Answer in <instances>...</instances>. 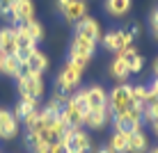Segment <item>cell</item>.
I'll return each instance as SVG.
<instances>
[{
	"label": "cell",
	"mask_w": 158,
	"mask_h": 153,
	"mask_svg": "<svg viewBox=\"0 0 158 153\" xmlns=\"http://www.w3.org/2000/svg\"><path fill=\"white\" fill-rule=\"evenodd\" d=\"M64 21H69V23H78V21H83L87 16V2L85 0H71V2L67 5V9L62 12Z\"/></svg>",
	"instance_id": "cell-15"
},
{
	"label": "cell",
	"mask_w": 158,
	"mask_h": 153,
	"mask_svg": "<svg viewBox=\"0 0 158 153\" xmlns=\"http://www.w3.org/2000/svg\"><path fill=\"white\" fill-rule=\"evenodd\" d=\"M115 57L124 59V64L128 66L131 73H140V71H142V66H144V57L140 55L138 48H133V46H128V48H124V50H119Z\"/></svg>",
	"instance_id": "cell-13"
},
{
	"label": "cell",
	"mask_w": 158,
	"mask_h": 153,
	"mask_svg": "<svg viewBox=\"0 0 158 153\" xmlns=\"http://www.w3.org/2000/svg\"><path fill=\"white\" fill-rule=\"evenodd\" d=\"M131 5H133V0H106L103 7L112 18H122V16H126L131 12Z\"/></svg>",
	"instance_id": "cell-19"
},
{
	"label": "cell",
	"mask_w": 158,
	"mask_h": 153,
	"mask_svg": "<svg viewBox=\"0 0 158 153\" xmlns=\"http://www.w3.org/2000/svg\"><path fill=\"white\" fill-rule=\"evenodd\" d=\"M0 55H16V28H0Z\"/></svg>",
	"instance_id": "cell-14"
},
{
	"label": "cell",
	"mask_w": 158,
	"mask_h": 153,
	"mask_svg": "<svg viewBox=\"0 0 158 153\" xmlns=\"http://www.w3.org/2000/svg\"><path fill=\"white\" fill-rule=\"evenodd\" d=\"M94 53H96V41L85 39V37H80V34H73L71 46H69V59H71L73 64L87 69V64L94 57Z\"/></svg>",
	"instance_id": "cell-3"
},
{
	"label": "cell",
	"mask_w": 158,
	"mask_h": 153,
	"mask_svg": "<svg viewBox=\"0 0 158 153\" xmlns=\"http://www.w3.org/2000/svg\"><path fill=\"white\" fill-rule=\"evenodd\" d=\"M83 73H85L83 66H78V64H73L71 59H67V62L62 64V69H60L57 78H55L57 89L62 91V94H73L76 89H80Z\"/></svg>",
	"instance_id": "cell-1"
},
{
	"label": "cell",
	"mask_w": 158,
	"mask_h": 153,
	"mask_svg": "<svg viewBox=\"0 0 158 153\" xmlns=\"http://www.w3.org/2000/svg\"><path fill=\"white\" fill-rule=\"evenodd\" d=\"M69 2H71V0H57L55 5H57V9H60V12H64V9H67V5H69Z\"/></svg>",
	"instance_id": "cell-31"
},
{
	"label": "cell",
	"mask_w": 158,
	"mask_h": 153,
	"mask_svg": "<svg viewBox=\"0 0 158 153\" xmlns=\"http://www.w3.org/2000/svg\"><path fill=\"white\" fill-rule=\"evenodd\" d=\"M128 137L131 130H115L108 139V149L112 153H128Z\"/></svg>",
	"instance_id": "cell-17"
},
{
	"label": "cell",
	"mask_w": 158,
	"mask_h": 153,
	"mask_svg": "<svg viewBox=\"0 0 158 153\" xmlns=\"http://www.w3.org/2000/svg\"><path fill=\"white\" fill-rule=\"evenodd\" d=\"M39 110H41V107H39ZM39 110H35V112H30V114H28V117H25V119H23V121H21V123H23V126H25V130H28V128H32V126H35V123H37V119H39Z\"/></svg>",
	"instance_id": "cell-25"
},
{
	"label": "cell",
	"mask_w": 158,
	"mask_h": 153,
	"mask_svg": "<svg viewBox=\"0 0 158 153\" xmlns=\"http://www.w3.org/2000/svg\"><path fill=\"white\" fill-rule=\"evenodd\" d=\"M0 73L7 75V78H19V75L23 73L21 62L14 55H0Z\"/></svg>",
	"instance_id": "cell-18"
},
{
	"label": "cell",
	"mask_w": 158,
	"mask_h": 153,
	"mask_svg": "<svg viewBox=\"0 0 158 153\" xmlns=\"http://www.w3.org/2000/svg\"><path fill=\"white\" fill-rule=\"evenodd\" d=\"M73 34H80V37H85V39H92V41L99 43L101 37H103V34H101V23L94 18V16H85L83 21H78V23H76Z\"/></svg>",
	"instance_id": "cell-10"
},
{
	"label": "cell",
	"mask_w": 158,
	"mask_h": 153,
	"mask_svg": "<svg viewBox=\"0 0 158 153\" xmlns=\"http://www.w3.org/2000/svg\"><path fill=\"white\" fill-rule=\"evenodd\" d=\"M133 105H138V103L133 101V85L119 83L117 87H112V89L108 91V107H110L112 114L128 112Z\"/></svg>",
	"instance_id": "cell-2"
},
{
	"label": "cell",
	"mask_w": 158,
	"mask_h": 153,
	"mask_svg": "<svg viewBox=\"0 0 158 153\" xmlns=\"http://www.w3.org/2000/svg\"><path fill=\"white\" fill-rule=\"evenodd\" d=\"M149 89H151V91H154V94L158 96V75H156V78H154V83H151V85H149Z\"/></svg>",
	"instance_id": "cell-32"
},
{
	"label": "cell",
	"mask_w": 158,
	"mask_h": 153,
	"mask_svg": "<svg viewBox=\"0 0 158 153\" xmlns=\"http://www.w3.org/2000/svg\"><path fill=\"white\" fill-rule=\"evenodd\" d=\"M67 153H73V151H67Z\"/></svg>",
	"instance_id": "cell-37"
},
{
	"label": "cell",
	"mask_w": 158,
	"mask_h": 153,
	"mask_svg": "<svg viewBox=\"0 0 158 153\" xmlns=\"http://www.w3.org/2000/svg\"><path fill=\"white\" fill-rule=\"evenodd\" d=\"M149 96V85H133V101L138 105H142Z\"/></svg>",
	"instance_id": "cell-23"
},
{
	"label": "cell",
	"mask_w": 158,
	"mask_h": 153,
	"mask_svg": "<svg viewBox=\"0 0 158 153\" xmlns=\"http://www.w3.org/2000/svg\"><path fill=\"white\" fill-rule=\"evenodd\" d=\"M149 128H151V133H154V135H156V137H158V114H156V117H154V121H151V123H149Z\"/></svg>",
	"instance_id": "cell-30"
},
{
	"label": "cell",
	"mask_w": 158,
	"mask_h": 153,
	"mask_svg": "<svg viewBox=\"0 0 158 153\" xmlns=\"http://www.w3.org/2000/svg\"><path fill=\"white\" fill-rule=\"evenodd\" d=\"M69 149L62 144V142H55V144H51V153H67Z\"/></svg>",
	"instance_id": "cell-26"
},
{
	"label": "cell",
	"mask_w": 158,
	"mask_h": 153,
	"mask_svg": "<svg viewBox=\"0 0 158 153\" xmlns=\"http://www.w3.org/2000/svg\"><path fill=\"white\" fill-rule=\"evenodd\" d=\"M85 101L87 110H103V107H108V91L101 85H89L85 87Z\"/></svg>",
	"instance_id": "cell-12"
},
{
	"label": "cell",
	"mask_w": 158,
	"mask_h": 153,
	"mask_svg": "<svg viewBox=\"0 0 158 153\" xmlns=\"http://www.w3.org/2000/svg\"><path fill=\"white\" fill-rule=\"evenodd\" d=\"M16 30L19 32H23L25 37H30L35 43H39L44 41V37H46V30H44V25L39 23V21H28V23H21V25H16Z\"/></svg>",
	"instance_id": "cell-16"
},
{
	"label": "cell",
	"mask_w": 158,
	"mask_h": 153,
	"mask_svg": "<svg viewBox=\"0 0 158 153\" xmlns=\"http://www.w3.org/2000/svg\"><path fill=\"white\" fill-rule=\"evenodd\" d=\"M16 89H19L21 98H35L41 101L46 85H44V75H30V73H21L16 78Z\"/></svg>",
	"instance_id": "cell-4"
},
{
	"label": "cell",
	"mask_w": 158,
	"mask_h": 153,
	"mask_svg": "<svg viewBox=\"0 0 158 153\" xmlns=\"http://www.w3.org/2000/svg\"><path fill=\"white\" fill-rule=\"evenodd\" d=\"M30 153H51V146H44V144H39L37 149H32Z\"/></svg>",
	"instance_id": "cell-29"
},
{
	"label": "cell",
	"mask_w": 158,
	"mask_h": 153,
	"mask_svg": "<svg viewBox=\"0 0 158 153\" xmlns=\"http://www.w3.org/2000/svg\"><path fill=\"white\" fill-rule=\"evenodd\" d=\"M9 16V7H7V0H0V18H7Z\"/></svg>",
	"instance_id": "cell-27"
},
{
	"label": "cell",
	"mask_w": 158,
	"mask_h": 153,
	"mask_svg": "<svg viewBox=\"0 0 158 153\" xmlns=\"http://www.w3.org/2000/svg\"><path fill=\"white\" fill-rule=\"evenodd\" d=\"M101 46L106 48V50H110V53H117L119 50H124V48H128V46H133V34H131L128 30H110V32H106V34L101 37Z\"/></svg>",
	"instance_id": "cell-5"
},
{
	"label": "cell",
	"mask_w": 158,
	"mask_h": 153,
	"mask_svg": "<svg viewBox=\"0 0 158 153\" xmlns=\"http://www.w3.org/2000/svg\"><path fill=\"white\" fill-rule=\"evenodd\" d=\"M35 2L32 0H21L16 7L9 9V16L5 18V23L12 25V28H16V25L21 23H28V21H35Z\"/></svg>",
	"instance_id": "cell-6"
},
{
	"label": "cell",
	"mask_w": 158,
	"mask_h": 153,
	"mask_svg": "<svg viewBox=\"0 0 158 153\" xmlns=\"http://www.w3.org/2000/svg\"><path fill=\"white\" fill-rule=\"evenodd\" d=\"M154 114H158V103H156V105H154Z\"/></svg>",
	"instance_id": "cell-36"
},
{
	"label": "cell",
	"mask_w": 158,
	"mask_h": 153,
	"mask_svg": "<svg viewBox=\"0 0 158 153\" xmlns=\"http://www.w3.org/2000/svg\"><path fill=\"white\" fill-rule=\"evenodd\" d=\"M110 121H112L110 107H103V110H87L83 126H85L87 130H103Z\"/></svg>",
	"instance_id": "cell-11"
},
{
	"label": "cell",
	"mask_w": 158,
	"mask_h": 153,
	"mask_svg": "<svg viewBox=\"0 0 158 153\" xmlns=\"http://www.w3.org/2000/svg\"><path fill=\"white\" fill-rule=\"evenodd\" d=\"M35 110H39V101H35V98H21L19 103L14 105V117L19 119V121H23L25 117H28L30 112H35Z\"/></svg>",
	"instance_id": "cell-21"
},
{
	"label": "cell",
	"mask_w": 158,
	"mask_h": 153,
	"mask_svg": "<svg viewBox=\"0 0 158 153\" xmlns=\"http://www.w3.org/2000/svg\"><path fill=\"white\" fill-rule=\"evenodd\" d=\"M154 75H158V57L154 59Z\"/></svg>",
	"instance_id": "cell-35"
},
{
	"label": "cell",
	"mask_w": 158,
	"mask_h": 153,
	"mask_svg": "<svg viewBox=\"0 0 158 153\" xmlns=\"http://www.w3.org/2000/svg\"><path fill=\"white\" fill-rule=\"evenodd\" d=\"M110 75L117 80V83H126V80H128L131 71H128V66H126V64H124V59L115 57V59L110 62Z\"/></svg>",
	"instance_id": "cell-22"
},
{
	"label": "cell",
	"mask_w": 158,
	"mask_h": 153,
	"mask_svg": "<svg viewBox=\"0 0 158 153\" xmlns=\"http://www.w3.org/2000/svg\"><path fill=\"white\" fill-rule=\"evenodd\" d=\"M21 130V121L14 117L12 110L0 107V139L2 142H12Z\"/></svg>",
	"instance_id": "cell-7"
},
{
	"label": "cell",
	"mask_w": 158,
	"mask_h": 153,
	"mask_svg": "<svg viewBox=\"0 0 158 153\" xmlns=\"http://www.w3.org/2000/svg\"><path fill=\"white\" fill-rule=\"evenodd\" d=\"M92 153H112L108 146H99V149H92Z\"/></svg>",
	"instance_id": "cell-33"
},
{
	"label": "cell",
	"mask_w": 158,
	"mask_h": 153,
	"mask_svg": "<svg viewBox=\"0 0 158 153\" xmlns=\"http://www.w3.org/2000/svg\"><path fill=\"white\" fill-rule=\"evenodd\" d=\"M48 64H51L48 62V55L37 48V50L21 64V69H23V73H30V75H44L48 71Z\"/></svg>",
	"instance_id": "cell-8"
},
{
	"label": "cell",
	"mask_w": 158,
	"mask_h": 153,
	"mask_svg": "<svg viewBox=\"0 0 158 153\" xmlns=\"http://www.w3.org/2000/svg\"><path fill=\"white\" fill-rule=\"evenodd\" d=\"M149 25H151V34H154V39L158 41V7L151 12V18H149Z\"/></svg>",
	"instance_id": "cell-24"
},
{
	"label": "cell",
	"mask_w": 158,
	"mask_h": 153,
	"mask_svg": "<svg viewBox=\"0 0 158 153\" xmlns=\"http://www.w3.org/2000/svg\"><path fill=\"white\" fill-rule=\"evenodd\" d=\"M67 149L73 151V153H89L92 151V137H89V133L83 130V128H71Z\"/></svg>",
	"instance_id": "cell-9"
},
{
	"label": "cell",
	"mask_w": 158,
	"mask_h": 153,
	"mask_svg": "<svg viewBox=\"0 0 158 153\" xmlns=\"http://www.w3.org/2000/svg\"><path fill=\"white\" fill-rule=\"evenodd\" d=\"M147 151H149V137H147L144 130L131 133V137H128V153H147Z\"/></svg>",
	"instance_id": "cell-20"
},
{
	"label": "cell",
	"mask_w": 158,
	"mask_h": 153,
	"mask_svg": "<svg viewBox=\"0 0 158 153\" xmlns=\"http://www.w3.org/2000/svg\"><path fill=\"white\" fill-rule=\"evenodd\" d=\"M131 34H133V39H135V37H140V32H142V30H140V23H133V25H131Z\"/></svg>",
	"instance_id": "cell-28"
},
{
	"label": "cell",
	"mask_w": 158,
	"mask_h": 153,
	"mask_svg": "<svg viewBox=\"0 0 158 153\" xmlns=\"http://www.w3.org/2000/svg\"><path fill=\"white\" fill-rule=\"evenodd\" d=\"M19 2H21V0H7V7L12 9V7H16V5H19Z\"/></svg>",
	"instance_id": "cell-34"
}]
</instances>
